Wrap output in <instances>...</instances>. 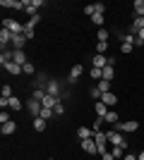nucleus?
Listing matches in <instances>:
<instances>
[{
    "instance_id": "f257e3e1",
    "label": "nucleus",
    "mask_w": 144,
    "mask_h": 160,
    "mask_svg": "<svg viewBox=\"0 0 144 160\" xmlns=\"http://www.w3.org/2000/svg\"><path fill=\"white\" fill-rule=\"evenodd\" d=\"M106 136H108V143L110 146H120L123 151H127L130 148V143H127V139H125L120 132H115V129H110V132H106Z\"/></svg>"
},
{
    "instance_id": "f03ea898",
    "label": "nucleus",
    "mask_w": 144,
    "mask_h": 160,
    "mask_svg": "<svg viewBox=\"0 0 144 160\" xmlns=\"http://www.w3.org/2000/svg\"><path fill=\"white\" fill-rule=\"evenodd\" d=\"M94 141H96V148H99V153H108V136L106 132H94Z\"/></svg>"
},
{
    "instance_id": "7ed1b4c3",
    "label": "nucleus",
    "mask_w": 144,
    "mask_h": 160,
    "mask_svg": "<svg viewBox=\"0 0 144 160\" xmlns=\"http://www.w3.org/2000/svg\"><path fill=\"white\" fill-rule=\"evenodd\" d=\"M29 86L34 88V91H36V88H43V91H46V86H48V77H46L43 72H36V74H34V79H31V84H29Z\"/></svg>"
},
{
    "instance_id": "20e7f679",
    "label": "nucleus",
    "mask_w": 144,
    "mask_h": 160,
    "mask_svg": "<svg viewBox=\"0 0 144 160\" xmlns=\"http://www.w3.org/2000/svg\"><path fill=\"white\" fill-rule=\"evenodd\" d=\"M39 7H43V0H24V12L31 17L39 14Z\"/></svg>"
},
{
    "instance_id": "39448f33",
    "label": "nucleus",
    "mask_w": 144,
    "mask_h": 160,
    "mask_svg": "<svg viewBox=\"0 0 144 160\" xmlns=\"http://www.w3.org/2000/svg\"><path fill=\"white\" fill-rule=\"evenodd\" d=\"M41 110H43L41 100H36V98H29V100H27V112L31 115V117H39V115H41Z\"/></svg>"
},
{
    "instance_id": "423d86ee",
    "label": "nucleus",
    "mask_w": 144,
    "mask_h": 160,
    "mask_svg": "<svg viewBox=\"0 0 144 160\" xmlns=\"http://www.w3.org/2000/svg\"><path fill=\"white\" fill-rule=\"evenodd\" d=\"M3 29H7L12 33H24V24H19L17 19H3Z\"/></svg>"
},
{
    "instance_id": "0eeeda50",
    "label": "nucleus",
    "mask_w": 144,
    "mask_h": 160,
    "mask_svg": "<svg viewBox=\"0 0 144 160\" xmlns=\"http://www.w3.org/2000/svg\"><path fill=\"white\" fill-rule=\"evenodd\" d=\"M60 91H62V84L58 79H48V86H46V93L48 96H58L60 98Z\"/></svg>"
},
{
    "instance_id": "6e6552de",
    "label": "nucleus",
    "mask_w": 144,
    "mask_h": 160,
    "mask_svg": "<svg viewBox=\"0 0 144 160\" xmlns=\"http://www.w3.org/2000/svg\"><path fill=\"white\" fill-rule=\"evenodd\" d=\"M82 74H84V67L82 65H75L72 69H70V74H67V84H77Z\"/></svg>"
},
{
    "instance_id": "1a4fd4ad",
    "label": "nucleus",
    "mask_w": 144,
    "mask_h": 160,
    "mask_svg": "<svg viewBox=\"0 0 144 160\" xmlns=\"http://www.w3.org/2000/svg\"><path fill=\"white\" fill-rule=\"evenodd\" d=\"M113 65H115V58H108V65L103 67V81H113V77H115Z\"/></svg>"
},
{
    "instance_id": "9d476101",
    "label": "nucleus",
    "mask_w": 144,
    "mask_h": 160,
    "mask_svg": "<svg viewBox=\"0 0 144 160\" xmlns=\"http://www.w3.org/2000/svg\"><path fill=\"white\" fill-rule=\"evenodd\" d=\"M142 29H144V17H135V19H132V24H130V29H127V33L137 36Z\"/></svg>"
},
{
    "instance_id": "9b49d317",
    "label": "nucleus",
    "mask_w": 144,
    "mask_h": 160,
    "mask_svg": "<svg viewBox=\"0 0 144 160\" xmlns=\"http://www.w3.org/2000/svg\"><path fill=\"white\" fill-rule=\"evenodd\" d=\"M27 36L24 33H14L12 36V50H24V43H27Z\"/></svg>"
},
{
    "instance_id": "f8f14e48",
    "label": "nucleus",
    "mask_w": 144,
    "mask_h": 160,
    "mask_svg": "<svg viewBox=\"0 0 144 160\" xmlns=\"http://www.w3.org/2000/svg\"><path fill=\"white\" fill-rule=\"evenodd\" d=\"M82 151H84V153H89V155L99 153V148H96V141H94V139H84V141H82Z\"/></svg>"
},
{
    "instance_id": "ddd939ff",
    "label": "nucleus",
    "mask_w": 144,
    "mask_h": 160,
    "mask_svg": "<svg viewBox=\"0 0 144 160\" xmlns=\"http://www.w3.org/2000/svg\"><path fill=\"white\" fill-rule=\"evenodd\" d=\"M0 7H10V10H24V0H0Z\"/></svg>"
},
{
    "instance_id": "4468645a",
    "label": "nucleus",
    "mask_w": 144,
    "mask_h": 160,
    "mask_svg": "<svg viewBox=\"0 0 144 160\" xmlns=\"http://www.w3.org/2000/svg\"><path fill=\"white\" fill-rule=\"evenodd\" d=\"M3 69H5L7 74H12V77H17V74L24 72V69H22V65H17V62H7V65H3Z\"/></svg>"
},
{
    "instance_id": "2eb2a0df",
    "label": "nucleus",
    "mask_w": 144,
    "mask_h": 160,
    "mask_svg": "<svg viewBox=\"0 0 144 160\" xmlns=\"http://www.w3.org/2000/svg\"><path fill=\"white\" fill-rule=\"evenodd\" d=\"M12 31H7V29H3L0 31V46H3V50H5V46H12Z\"/></svg>"
},
{
    "instance_id": "dca6fc26",
    "label": "nucleus",
    "mask_w": 144,
    "mask_h": 160,
    "mask_svg": "<svg viewBox=\"0 0 144 160\" xmlns=\"http://www.w3.org/2000/svg\"><path fill=\"white\" fill-rule=\"evenodd\" d=\"M58 103H62V98H58V96H48V93H46V98L41 100V105L43 108H51V110H53Z\"/></svg>"
},
{
    "instance_id": "f3484780",
    "label": "nucleus",
    "mask_w": 144,
    "mask_h": 160,
    "mask_svg": "<svg viewBox=\"0 0 144 160\" xmlns=\"http://www.w3.org/2000/svg\"><path fill=\"white\" fill-rule=\"evenodd\" d=\"M91 65H94L96 69H103V67L108 65V58H106V55H99V53H96L94 58H91Z\"/></svg>"
},
{
    "instance_id": "a211bd4d",
    "label": "nucleus",
    "mask_w": 144,
    "mask_h": 160,
    "mask_svg": "<svg viewBox=\"0 0 144 160\" xmlns=\"http://www.w3.org/2000/svg\"><path fill=\"white\" fill-rule=\"evenodd\" d=\"M0 132H3V136H10V134L17 132V122H5V124H0Z\"/></svg>"
},
{
    "instance_id": "6ab92c4d",
    "label": "nucleus",
    "mask_w": 144,
    "mask_h": 160,
    "mask_svg": "<svg viewBox=\"0 0 144 160\" xmlns=\"http://www.w3.org/2000/svg\"><path fill=\"white\" fill-rule=\"evenodd\" d=\"M77 136H79V141L94 139V129H91V127H79V129H77Z\"/></svg>"
},
{
    "instance_id": "aec40b11",
    "label": "nucleus",
    "mask_w": 144,
    "mask_h": 160,
    "mask_svg": "<svg viewBox=\"0 0 144 160\" xmlns=\"http://www.w3.org/2000/svg\"><path fill=\"white\" fill-rule=\"evenodd\" d=\"M94 110H96V115H99V117H106V115H108V105H106V103H101V100H96V103H94Z\"/></svg>"
},
{
    "instance_id": "412c9836",
    "label": "nucleus",
    "mask_w": 144,
    "mask_h": 160,
    "mask_svg": "<svg viewBox=\"0 0 144 160\" xmlns=\"http://www.w3.org/2000/svg\"><path fill=\"white\" fill-rule=\"evenodd\" d=\"M7 108H10V110H17V112H19V110H22L24 105H22V100L17 98V96H12V98H7Z\"/></svg>"
},
{
    "instance_id": "4be33fe9",
    "label": "nucleus",
    "mask_w": 144,
    "mask_h": 160,
    "mask_svg": "<svg viewBox=\"0 0 144 160\" xmlns=\"http://www.w3.org/2000/svg\"><path fill=\"white\" fill-rule=\"evenodd\" d=\"M101 103H106V105L110 108V105H115V103H118V96L108 91V93H103V96H101Z\"/></svg>"
},
{
    "instance_id": "5701e85b",
    "label": "nucleus",
    "mask_w": 144,
    "mask_h": 160,
    "mask_svg": "<svg viewBox=\"0 0 144 160\" xmlns=\"http://www.w3.org/2000/svg\"><path fill=\"white\" fill-rule=\"evenodd\" d=\"M12 62H17V65H27V55H24V50H14V55H12Z\"/></svg>"
},
{
    "instance_id": "b1692460",
    "label": "nucleus",
    "mask_w": 144,
    "mask_h": 160,
    "mask_svg": "<svg viewBox=\"0 0 144 160\" xmlns=\"http://www.w3.org/2000/svg\"><path fill=\"white\" fill-rule=\"evenodd\" d=\"M46 127H48V122L43 120V117H34V129L36 132H46Z\"/></svg>"
},
{
    "instance_id": "393cba45",
    "label": "nucleus",
    "mask_w": 144,
    "mask_h": 160,
    "mask_svg": "<svg viewBox=\"0 0 144 160\" xmlns=\"http://www.w3.org/2000/svg\"><path fill=\"white\" fill-rule=\"evenodd\" d=\"M132 7H135V17H144V0H135Z\"/></svg>"
},
{
    "instance_id": "a878e982",
    "label": "nucleus",
    "mask_w": 144,
    "mask_h": 160,
    "mask_svg": "<svg viewBox=\"0 0 144 160\" xmlns=\"http://www.w3.org/2000/svg\"><path fill=\"white\" fill-rule=\"evenodd\" d=\"M96 38H99V43H108V38H110L108 29H99V33H96Z\"/></svg>"
},
{
    "instance_id": "bb28decb",
    "label": "nucleus",
    "mask_w": 144,
    "mask_h": 160,
    "mask_svg": "<svg viewBox=\"0 0 144 160\" xmlns=\"http://www.w3.org/2000/svg\"><path fill=\"white\" fill-rule=\"evenodd\" d=\"M89 77H91V79H96V81H101V79H103V69L91 67V69H89Z\"/></svg>"
},
{
    "instance_id": "cd10ccee",
    "label": "nucleus",
    "mask_w": 144,
    "mask_h": 160,
    "mask_svg": "<svg viewBox=\"0 0 144 160\" xmlns=\"http://www.w3.org/2000/svg\"><path fill=\"white\" fill-rule=\"evenodd\" d=\"M39 117H43V120H53V117H55V112H53V110H51V108H43V110H41V115H39Z\"/></svg>"
},
{
    "instance_id": "c85d7f7f",
    "label": "nucleus",
    "mask_w": 144,
    "mask_h": 160,
    "mask_svg": "<svg viewBox=\"0 0 144 160\" xmlns=\"http://www.w3.org/2000/svg\"><path fill=\"white\" fill-rule=\"evenodd\" d=\"M110 153H113V158H125V153H127V151H123V148H120V146H113V148H110Z\"/></svg>"
},
{
    "instance_id": "c756f323",
    "label": "nucleus",
    "mask_w": 144,
    "mask_h": 160,
    "mask_svg": "<svg viewBox=\"0 0 144 160\" xmlns=\"http://www.w3.org/2000/svg\"><path fill=\"white\" fill-rule=\"evenodd\" d=\"M103 120L110 122V124H118V112H115V110H108V115H106Z\"/></svg>"
},
{
    "instance_id": "7c9ffc66",
    "label": "nucleus",
    "mask_w": 144,
    "mask_h": 160,
    "mask_svg": "<svg viewBox=\"0 0 144 160\" xmlns=\"http://www.w3.org/2000/svg\"><path fill=\"white\" fill-rule=\"evenodd\" d=\"M96 86H99V91H101V93H108V91H110V81H103V79H101Z\"/></svg>"
},
{
    "instance_id": "2f4dec72",
    "label": "nucleus",
    "mask_w": 144,
    "mask_h": 160,
    "mask_svg": "<svg viewBox=\"0 0 144 160\" xmlns=\"http://www.w3.org/2000/svg\"><path fill=\"white\" fill-rule=\"evenodd\" d=\"M89 96H91L94 100H101V96H103V93L99 91V86H91V88H89Z\"/></svg>"
},
{
    "instance_id": "473e14b6",
    "label": "nucleus",
    "mask_w": 144,
    "mask_h": 160,
    "mask_svg": "<svg viewBox=\"0 0 144 160\" xmlns=\"http://www.w3.org/2000/svg\"><path fill=\"white\" fill-rule=\"evenodd\" d=\"M91 22H94V24H96L99 29H103V14H99V12H96L94 17H91Z\"/></svg>"
},
{
    "instance_id": "72a5a7b5",
    "label": "nucleus",
    "mask_w": 144,
    "mask_h": 160,
    "mask_svg": "<svg viewBox=\"0 0 144 160\" xmlns=\"http://www.w3.org/2000/svg\"><path fill=\"white\" fill-rule=\"evenodd\" d=\"M31 98H36V100H43V98H46V91H43V88H36L34 93H31Z\"/></svg>"
},
{
    "instance_id": "f704fd0d",
    "label": "nucleus",
    "mask_w": 144,
    "mask_h": 160,
    "mask_svg": "<svg viewBox=\"0 0 144 160\" xmlns=\"http://www.w3.org/2000/svg\"><path fill=\"white\" fill-rule=\"evenodd\" d=\"M84 14H87V17H94V14H96V5H94V2L84 7Z\"/></svg>"
},
{
    "instance_id": "c9c22d12",
    "label": "nucleus",
    "mask_w": 144,
    "mask_h": 160,
    "mask_svg": "<svg viewBox=\"0 0 144 160\" xmlns=\"http://www.w3.org/2000/svg\"><path fill=\"white\" fill-rule=\"evenodd\" d=\"M22 69H24V74H36V67L31 65V62H27V65H22Z\"/></svg>"
},
{
    "instance_id": "e433bc0d",
    "label": "nucleus",
    "mask_w": 144,
    "mask_h": 160,
    "mask_svg": "<svg viewBox=\"0 0 144 160\" xmlns=\"http://www.w3.org/2000/svg\"><path fill=\"white\" fill-rule=\"evenodd\" d=\"M12 86H7V84H5V86H3V98H12Z\"/></svg>"
},
{
    "instance_id": "4c0bfd02",
    "label": "nucleus",
    "mask_w": 144,
    "mask_h": 160,
    "mask_svg": "<svg viewBox=\"0 0 144 160\" xmlns=\"http://www.w3.org/2000/svg\"><path fill=\"white\" fill-rule=\"evenodd\" d=\"M106 50H108V43H99L96 46V53L99 55H106Z\"/></svg>"
},
{
    "instance_id": "58836bf2",
    "label": "nucleus",
    "mask_w": 144,
    "mask_h": 160,
    "mask_svg": "<svg viewBox=\"0 0 144 160\" xmlns=\"http://www.w3.org/2000/svg\"><path fill=\"white\" fill-rule=\"evenodd\" d=\"M53 112H55V115H65V105H62V103H58V105L53 108Z\"/></svg>"
},
{
    "instance_id": "ea45409f",
    "label": "nucleus",
    "mask_w": 144,
    "mask_h": 160,
    "mask_svg": "<svg viewBox=\"0 0 144 160\" xmlns=\"http://www.w3.org/2000/svg\"><path fill=\"white\" fill-rule=\"evenodd\" d=\"M94 5H96V12H99V14L106 12V5H103V2H94Z\"/></svg>"
},
{
    "instance_id": "a19ab883",
    "label": "nucleus",
    "mask_w": 144,
    "mask_h": 160,
    "mask_svg": "<svg viewBox=\"0 0 144 160\" xmlns=\"http://www.w3.org/2000/svg\"><path fill=\"white\" fill-rule=\"evenodd\" d=\"M0 122H3V124H5V122H10V115H7L5 110H3V112H0Z\"/></svg>"
},
{
    "instance_id": "79ce46f5",
    "label": "nucleus",
    "mask_w": 144,
    "mask_h": 160,
    "mask_svg": "<svg viewBox=\"0 0 144 160\" xmlns=\"http://www.w3.org/2000/svg\"><path fill=\"white\" fill-rule=\"evenodd\" d=\"M101 160H115V158H113V153L108 151V153H103V155H101Z\"/></svg>"
},
{
    "instance_id": "37998d69",
    "label": "nucleus",
    "mask_w": 144,
    "mask_h": 160,
    "mask_svg": "<svg viewBox=\"0 0 144 160\" xmlns=\"http://www.w3.org/2000/svg\"><path fill=\"white\" fill-rule=\"evenodd\" d=\"M123 160H137V155H135V153H125Z\"/></svg>"
},
{
    "instance_id": "c03bdc74",
    "label": "nucleus",
    "mask_w": 144,
    "mask_h": 160,
    "mask_svg": "<svg viewBox=\"0 0 144 160\" xmlns=\"http://www.w3.org/2000/svg\"><path fill=\"white\" fill-rule=\"evenodd\" d=\"M137 38H139V41H142V43H144V29H142V31L137 33Z\"/></svg>"
},
{
    "instance_id": "a18cd8bd",
    "label": "nucleus",
    "mask_w": 144,
    "mask_h": 160,
    "mask_svg": "<svg viewBox=\"0 0 144 160\" xmlns=\"http://www.w3.org/2000/svg\"><path fill=\"white\" fill-rule=\"evenodd\" d=\"M137 160H144V151H142V153H139V158Z\"/></svg>"
},
{
    "instance_id": "49530a36",
    "label": "nucleus",
    "mask_w": 144,
    "mask_h": 160,
    "mask_svg": "<svg viewBox=\"0 0 144 160\" xmlns=\"http://www.w3.org/2000/svg\"><path fill=\"white\" fill-rule=\"evenodd\" d=\"M48 160H53V158H48Z\"/></svg>"
}]
</instances>
